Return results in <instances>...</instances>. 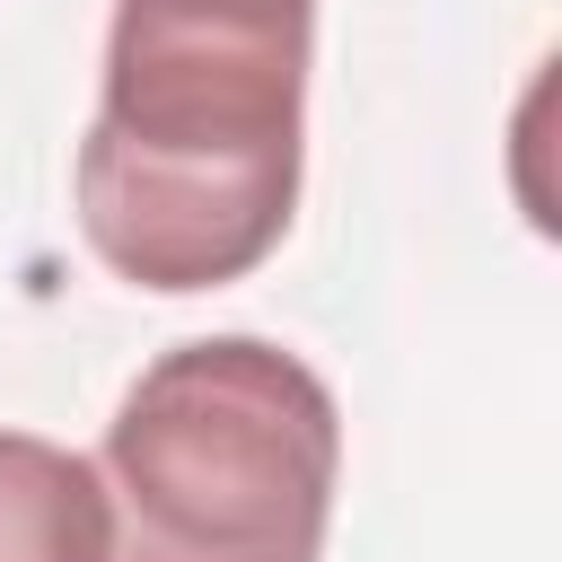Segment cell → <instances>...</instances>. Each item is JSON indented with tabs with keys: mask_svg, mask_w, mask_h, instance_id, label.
Here are the masks:
<instances>
[{
	"mask_svg": "<svg viewBox=\"0 0 562 562\" xmlns=\"http://www.w3.org/2000/svg\"><path fill=\"white\" fill-rule=\"evenodd\" d=\"M114 553V509L97 457L0 430V562H105Z\"/></svg>",
	"mask_w": 562,
	"mask_h": 562,
	"instance_id": "3",
	"label": "cell"
},
{
	"mask_svg": "<svg viewBox=\"0 0 562 562\" xmlns=\"http://www.w3.org/2000/svg\"><path fill=\"white\" fill-rule=\"evenodd\" d=\"M97 474L114 509L105 562H316L342 483V413L299 351L202 334L123 386Z\"/></svg>",
	"mask_w": 562,
	"mask_h": 562,
	"instance_id": "2",
	"label": "cell"
},
{
	"mask_svg": "<svg viewBox=\"0 0 562 562\" xmlns=\"http://www.w3.org/2000/svg\"><path fill=\"white\" fill-rule=\"evenodd\" d=\"M316 0H114L97 123L79 140V237L132 290L246 281L307 158Z\"/></svg>",
	"mask_w": 562,
	"mask_h": 562,
	"instance_id": "1",
	"label": "cell"
}]
</instances>
